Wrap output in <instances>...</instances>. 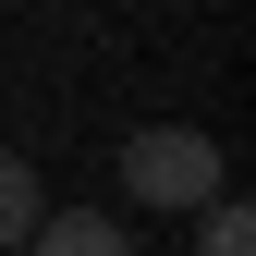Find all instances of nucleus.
Segmentation results:
<instances>
[{
	"mask_svg": "<svg viewBox=\"0 0 256 256\" xmlns=\"http://www.w3.org/2000/svg\"><path fill=\"white\" fill-rule=\"evenodd\" d=\"M220 183H232V158H220V134H196V122H146V134H122V196L158 208V220H196Z\"/></svg>",
	"mask_w": 256,
	"mask_h": 256,
	"instance_id": "nucleus-1",
	"label": "nucleus"
},
{
	"mask_svg": "<svg viewBox=\"0 0 256 256\" xmlns=\"http://www.w3.org/2000/svg\"><path fill=\"white\" fill-rule=\"evenodd\" d=\"M24 256H134V232H122L110 208H37Z\"/></svg>",
	"mask_w": 256,
	"mask_h": 256,
	"instance_id": "nucleus-2",
	"label": "nucleus"
},
{
	"mask_svg": "<svg viewBox=\"0 0 256 256\" xmlns=\"http://www.w3.org/2000/svg\"><path fill=\"white\" fill-rule=\"evenodd\" d=\"M196 256H256V208L232 196V183H220V196L196 208Z\"/></svg>",
	"mask_w": 256,
	"mask_h": 256,
	"instance_id": "nucleus-3",
	"label": "nucleus"
},
{
	"mask_svg": "<svg viewBox=\"0 0 256 256\" xmlns=\"http://www.w3.org/2000/svg\"><path fill=\"white\" fill-rule=\"evenodd\" d=\"M37 208H49V196H37V171H24V158L0 146V256H24V232H37Z\"/></svg>",
	"mask_w": 256,
	"mask_h": 256,
	"instance_id": "nucleus-4",
	"label": "nucleus"
}]
</instances>
